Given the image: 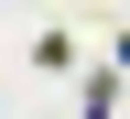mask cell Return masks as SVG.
I'll return each instance as SVG.
<instances>
[{
  "label": "cell",
  "mask_w": 130,
  "mask_h": 119,
  "mask_svg": "<svg viewBox=\"0 0 130 119\" xmlns=\"http://www.w3.org/2000/svg\"><path fill=\"white\" fill-rule=\"evenodd\" d=\"M108 108H119V54L87 65V87H76V119H108Z\"/></svg>",
  "instance_id": "1"
}]
</instances>
